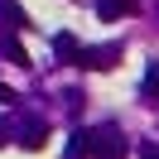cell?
Instances as JSON below:
<instances>
[{
  "label": "cell",
  "mask_w": 159,
  "mask_h": 159,
  "mask_svg": "<svg viewBox=\"0 0 159 159\" xmlns=\"http://www.w3.org/2000/svg\"><path fill=\"white\" fill-rule=\"evenodd\" d=\"M82 145H87V159H130V145L116 125H97L82 130Z\"/></svg>",
  "instance_id": "cell-1"
},
{
  "label": "cell",
  "mask_w": 159,
  "mask_h": 159,
  "mask_svg": "<svg viewBox=\"0 0 159 159\" xmlns=\"http://www.w3.org/2000/svg\"><path fill=\"white\" fill-rule=\"evenodd\" d=\"M116 58H120V43H101V48H82V53H77V68H87V72H111Z\"/></svg>",
  "instance_id": "cell-2"
},
{
  "label": "cell",
  "mask_w": 159,
  "mask_h": 159,
  "mask_svg": "<svg viewBox=\"0 0 159 159\" xmlns=\"http://www.w3.org/2000/svg\"><path fill=\"white\" fill-rule=\"evenodd\" d=\"M15 135H20L24 149H43V140H48V125H43L39 116H24L20 125H15Z\"/></svg>",
  "instance_id": "cell-3"
},
{
  "label": "cell",
  "mask_w": 159,
  "mask_h": 159,
  "mask_svg": "<svg viewBox=\"0 0 159 159\" xmlns=\"http://www.w3.org/2000/svg\"><path fill=\"white\" fill-rule=\"evenodd\" d=\"M140 0H97V20L101 24H111V20H120V15H130Z\"/></svg>",
  "instance_id": "cell-4"
},
{
  "label": "cell",
  "mask_w": 159,
  "mask_h": 159,
  "mask_svg": "<svg viewBox=\"0 0 159 159\" xmlns=\"http://www.w3.org/2000/svg\"><path fill=\"white\" fill-rule=\"evenodd\" d=\"M53 53H58L63 63H77V53H82V43L72 39V34H53Z\"/></svg>",
  "instance_id": "cell-5"
},
{
  "label": "cell",
  "mask_w": 159,
  "mask_h": 159,
  "mask_svg": "<svg viewBox=\"0 0 159 159\" xmlns=\"http://www.w3.org/2000/svg\"><path fill=\"white\" fill-rule=\"evenodd\" d=\"M140 97L145 101H159V58L145 68V82H140Z\"/></svg>",
  "instance_id": "cell-6"
},
{
  "label": "cell",
  "mask_w": 159,
  "mask_h": 159,
  "mask_svg": "<svg viewBox=\"0 0 159 159\" xmlns=\"http://www.w3.org/2000/svg\"><path fill=\"white\" fill-rule=\"evenodd\" d=\"M0 20H10V29H24V24H29V15H24L15 0H0Z\"/></svg>",
  "instance_id": "cell-7"
},
{
  "label": "cell",
  "mask_w": 159,
  "mask_h": 159,
  "mask_svg": "<svg viewBox=\"0 0 159 159\" xmlns=\"http://www.w3.org/2000/svg\"><path fill=\"white\" fill-rule=\"evenodd\" d=\"M5 58H10V63H20V68H24V63H29V53H24V43L5 39Z\"/></svg>",
  "instance_id": "cell-8"
},
{
  "label": "cell",
  "mask_w": 159,
  "mask_h": 159,
  "mask_svg": "<svg viewBox=\"0 0 159 159\" xmlns=\"http://www.w3.org/2000/svg\"><path fill=\"white\" fill-rule=\"evenodd\" d=\"M68 159H87V145H82V130L77 135H68V149H63Z\"/></svg>",
  "instance_id": "cell-9"
},
{
  "label": "cell",
  "mask_w": 159,
  "mask_h": 159,
  "mask_svg": "<svg viewBox=\"0 0 159 159\" xmlns=\"http://www.w3.org/2000/svg\"><path fill=\"white\" fill-rule=\"evenodd\" d=\"M10 135H15V120H0V145H10Z\"/></svg>",
  "instance_id": "cell-10"
},
{
  "label": "cell",
  "mask_w": 159,
  "mask_h": 159,
  "mask_svg": "<svg viewBox=\"0 0 159 159\" xmlns=\"http://www.w3.org/2000/svg\"><path fill=\"white\" fill-rule=\"evenodd\" d=\"M0 101H15V92H10V87H5V82H0Z\"/></svg>",
  "instance_id": "cell-11"
},
{
  "label": "cell",
  "mask_w": 159,
  "mask_h": 159,
  "mask_svg": "<svg viewBox=\"0 0 159 159\" xmlns=\"http://www.w3.org/2000/svg\"><path fill=\"white\" fill-rule=\"evenodd\" d=\"M140 154H145V159H159V149H140Z\"/></svg>",
  "instance_id": "cell-12"
}]
</instances>
